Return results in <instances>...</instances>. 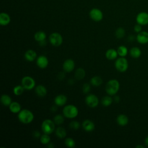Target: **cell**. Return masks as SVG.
<instances>
[{
	"label": "cell",
	"instance_id": "ffe728a7",
	"mask_svg": "<svg viewBox=\"0 0 148 148\" xmlns=\"http://www.w3.org/2000/svg\"><path fill=\"white\" fill-rule=\"evenodd\" d=\"M117 50L114 49H109L105 53V57L109 60H113L117 58L118 56Z\"/></svg>",
	"mask_w": 148,
	"mask_h": 148
},
{
	"label": "cell",
	"instance_id": "b9f144b4",
	"mask_svg": "<svg viewBox=\"0 0 148 148\" xmlns=\"http://www.w3.org/2000/svg\"><path fill=\"white\" fill-rule=\"evenodd\" d=\"M39 43L40 46H45L46 45V40H42V41H41V42H39Z\"/></svg>",
	"mask_w": 148,
	"mask_h": 148
},
{
	"label": "cell",
	"instance_id": "e0dca14e",
	"mask_svg": "<svg viewBox=\"0 0 148 148\" xmlns=\"http://www.w3.org/2000/svg\"><path fill=\"white\" fill-rule=\"evenodd\" d=\"M24 57L27 61L32 62V61H34V60H36L37 54L35 50L29 49V50H27L26 52L25 53Z\"/></svg>",
	"mask_w": 148,
	"mask_h": 148
},
{
	"label": "cell",
	"instance_id": "52a82bcc",
	"mask_svg": "<svg viewBox=\"0 0 148 148\" xmlns=\"http://www.w3.org/2000/svg\"><path fill=\"white\" fill-rule=\"evenodd\" d=\"M50 43L56 47L60 46L63 42V38L62 35L58 32H53L51 34L49 38Z\"/></svg>",
	"mask_w": 148,
	"mask_h": 148
},
{
	"label": "cell",
	"instance_id": "4316f807",
	"mask_svg": "<svg viewBox=\"0 0 148 148\" xmlns=\"http://www.w3.org/2000/svg\"><path fill=\"white\" fill-rule=\"evenodd\" d=\"M103 81H102V79L99 76H95L92 77H91V80H90V83L95 87H98L100 85L102 84Z\"/></svg>",
	"mask_w": 148,
	"mask_h": 148
},
{
	"label": "cell",
	"instance_id": "4dcf8cb0",
	"mask_svg": "<svg viewBox=\"0 0 148 148\" xmlns=\"http://www.w3.org/2000/svg\"><path fill=\"white\" fill-rule=\"evenodd\" d=\"M125 35V31L122 27H119L115 31V35L118 39H122Z\"/></svg>",
	"mask_w": 148,
	"mask_h": 148
},
{
	"label": "cell",
	"instance_id": "7402d4cb",
	"mask_svg": "<svg viewBox=\"0 0 148 148\" xmlns=\"http://www.w3.org/2000/svg\"><path fill=\"white\" fill-rule=\"evenodd\" d=\"M130 54L131 57L134 58H138L140 57L142 54L141 50L138 47H133L130 50Z\"/></svg>",
	"mask_w": 148,
	"mask_h": 148
},
{
	"label": "cell",
	"instance_id": "d6986e66",
	"mask_svg": "<svg viewBox=\"0 0 148 148\" xmlns=\"http://www.w3.org/2000/svg\"><path fill=\"white\" fill-rule=\"evenodd\" d=\"M10 16L5 12H2L0 14V24L2 26H5L8 25L10 22Z\"/></svg>",
	"mask_w": 148,
	"mask_h": 148
},
{
	"label": "cell",
	"instance_id": "ba28073f",
	"mask_svg": "<svg viewBox=\"0 0 148 148\" xmlns=\"http://www.w3.org/2000/svg\"><path fill=\"white\" fill-rule=\"evenodd\" d=\"M85 102L88 106L91 108H94L98 106L99 103V99L97 95L90 94L86 96Z\"/></svg>",
	"mask_w": 148,
	"mask_h": 148
},
{
	"label": "cell",
	"instance_id": "44dd1931",
	"mask_svg": "<svg viewBox=\"0 0 148 148\" xmlns=\"http://www.w3.org/2000/svg\"><path fill=\"white\" fill-rule=\"evenodd\" d=\"M9 107L10 112L13 113H18L21 110L20 104L16 101L12 102Z\"/></svg>",
	"mask_w": 148,
	"mask_h": 148
},
{
	"label": "cell",
	"instance_id": "f35d334b",
	"mask_svg": "<svg viewBox=\"0 0 148 148\" xmlns=\"http://www.w3.org/2000/svg\"><path fill=\"white\" fill-rule=\"evenodd\" d=\"M65 76V74H64V72H60V73L58 74V78L60 80H62V79L64 78Z\"/></svg>",
	"mask_w": 148,
	"mask_h": 148
},
{
	"label": "cell",
	"instance_id": "484cf974",
	"mask_svg": "<svg viewBox=\"0 0 148 148\" xmlns=\"http://www.w3.org/2000/svg\"><path fill=\"white\" fill-rule=\"evenodd\" d=\"M34 38L37 42H41L42 40H46V34L44 31H39L36 32L34 35Z\"/></svg>",
	"mask_w": 148,
	"mask_h": 148
},
{
	"label": "cell",
	"instance_id": "e575fe53",
	"mask_svg": "<svg viewBox=\"0 0 148 148\" xmlns=\"http://www.w3.org/2000/svg\"><path fill=\"white\" fill-rule=\"evenodd\" d=\"M69 126L70 128L73 130H77L80 128V124L77 121H72L69 123Z\"/></svg>",
	"mask_w": 148,
	"mask_h": 148
},
{
	"label": "cell",
	"instance_id": "ac0fdd59",
	"mask_svg": "<svg viewBox=\"0 0 148 148\" xmlns=\"http://www.w3.org/2000/svg\"><path fill=\"white\" fill-rule=\"evenodd\" d=\"M35 91L36 94L39 97H44L46 95L47 92L46 87L42 84L37 86L35 88Z\"/></svg>",
	"mask_w": 148,
	"mask_h": 148
},
{
	"label": "cell",
	"instance_id": "8fae6325",
	"mask_svg": "<svg viewBox=\"0 0 148 148\" xmlns=\"http://www.w3.org/2000/svg\"><path fill=\"white\" fill-rule=\"evenodd\" d=\"M36 63L37 66L41 68V69H45L46 68L49 64V60L46 56L44 55L39 56L37 57L36 60Z\"/></svg>",
	"mask_w": 148,
	"mask_h": 148
},
{
	"label": "cell",
	"instance_id": "1f68e13d",
	"mask_svg": "<svg viewBox=\"0 0 148 148\" xmlns=\"http://www.w3.org/2000/svg\"><path fill=\"white\" fill-rule=\"evenodd\" d=\"M64 116L62 114H57L53 118V121L56 125L62 124L64 121Z\"/></svg>",
	"mask_w": 148,
	"mask_h": 148
},
{
	"label": "cell",
	"instance_id": "8992f818",
	"mask_svg": "<svg viewBox=\"0 0 148 148\" xmlns=\"http://www.w3.org/2000/svg\"><path fill=\"white\" fill-rule=\"evenodd\" d=\"M21 85L25 90H31L35 87V81L33 77L29 76H25L21 79Z\"/></svg>",
	"mask_w": 148,
	"mask_h": 148
},
{
	"label": "cell",
	"instance_id": "7a4b0ae2",
	"mask_svg": "<svg viewBox=\"0 0 148 148\" xmlns=\"http://www.w3.org/2000/svg\"><path fill=\"white\" fill-rule=\"evenodd\" d=\"M120 89V83L116 79H111L108 82L105 86V91L110 96L116 95Z\"/></svg>",
	"mask_w": 148,
	"mask_h": 148
},
{
	"label": "cell",
	"instance_id": "60d3db41",
	"mask_svg": "<svg viewBox=\"0 0 148 148\" xmlns=\"http://www.w3.org/2000/svg\"><path fill=\"white\" fill-rule=\"evenodd\" d=\"M50 110L52 111V112H55V111H56L57 110V105H53V106H52L51 107V108H50Z\"/></svg>",
	"mask_w": 148,
	"mask_h": 148
},
{
	"label": "cell",
	"instance_id": "ab89813d",
	"mask_svg": "<svg viewBox=\"0 0 148 148\" xmlns=\"http://www.w3.org/2000/svg\"><path fill=\"white\" fill-rule=\"evenodd\" d=\"M113 101H114L115 102H116V103L119 102V101H120V100L119 96V95H114V97H113Z\"/></svg>",
	"mask_w": 148,
	"mask_h": 148
},
{
	"label": "cell",
	"instance_id": "836d02e7",
	"mask_svg": "<svg viewBox=\"0 0 148 148\" xmlns=\"http://www.w3.org/2000/svg\"><path fill=\"white\" fill-rule=\"evenodd\" d=\"M65 145L68 147H74L75 146V142L72 138H67L65 140Z\"/></svg>",
	"mask_w": 148,
	"mask_h": 148
},
{
	"label": "cell",
	"instance_id": "74e56055",
	"mask_svg": "<svg viewBox=\"0 0 148 148\" xmlns=\"http://www.w3.org/2000/svg\"><path fill=\"white\" fill-rule=\"evenodd\" d=\"M33 136H34V138H40V136H41V135H40V133L38 131H34V132H33Z\"/></svg>",
	"mask_w": 148,
	"mask_h": 148
},
{
	"label": "cell",
	"instance_id": "f6af8a7d",
	"mask_svg": "<svg viewBox=\"0 0 148 148\" xmlns=\"http://www.w3.org/2000/svg\"><path fill=\"white\" fill-rule=\"evenodd\" d=\"M47 147H49L53 148V147H54V145L53 143H52V142H50L49 143H48V144L47 145Z\"/></svg>",
	"mask_w": 148,
	"mask_h": 148
},
{
	"label": "cell",
	"instance_id": "d6a6232c",
	"mask_svg": "<svg viewBox=\"0 0 148 148\" xmlns=\"http://www.w3.org/2000/svg\"><path fill=\"white\" fill-rule=\"evenodd\" d=\"M40 142L43 145H47L48 143L50 142V137L49 134H44L42 135L40 137Z\"/></svg>",
	"mask_w": 148,
	"mask_h": 148
},
{
	"label": "cell",
	"instance_id": "f546056e",
	"mask_svg": "<svg viewBox=\"0 0 148 148\" xmlns=\"http://www.w3.org/2000/svg\"><path fill=\"white\" fill-rule=\"evenodd\" d=\"M24 90H25L24 88L23 87V86L21 84L17 85L14 87V88L13 89V92L14 94H15L16 95H20L23 93Z\"/></svg>",
	"mask_w": 148,
	"mask_h": 148
},
{
	"label": "cell",
	"instance_id": "ee69618b",
	"mask_svg": "<svg viewBox=\"0 0 148 148\" xmlns=\"http://www.w3.org/2000/svg\"><path fill=\"white\" fill-rule=\"evenodd\" d=\"M144 143H145V146L148 147V135L145 138V140H144Z\"/></svg>",
	"mask_w": 148,
	"mask_h": 148
},
{
	"label": "cell",
	"instance_id": "f1b7e54d",
	"mask_svg": "<svg viewBox=\"0 0 148 148\" xmlns=\"http://www.w3.org/2000/svg\"><path fill=\"white\" fill-rule=\"evenodd\" d=\"M113 101V99L110 96H104L101 99V104L105 107H108L112 103Z\"/></svg>",
	"mask_w": 148,
	"mask_h": 148
},
{
	"label": "cell",
	"instance_id": "bcb514c9",
	"mask_svg": "<svg viewBox=\"0 0 148 148\" xmlns=\"http://www.w3.org/2000/svg\"><path fill=\"white\" fill-rule=\"evenodd\" d=\"M136 148H145V146H143L142 145H138L136 146Z\"/></svg>",
	"mask_w": 148,
	"mask_h": 148
},
{
	"label": "cell",
	"instance_id": "277c9868",
	"mask_svg": "<svg viewBox=\"0 0 148 148\" xmlns=\"http://www.w3.org/2000/svg\"><path fill=\"white\" fill-rule=\"evenodd\" d=\"M114 66L119 72H124L128 69V62L125 57H120L116 59L114 62Z\"/></svg>",
	"mask_w": 148,
	"mask_h": 148
},
{
	"label": "cell",
	"instance_id": "6da1fadb",
	"mask_svg": "<svg viewBox=\"0 0 148 148\" xmlns=\"http://www.w3.org/2000/svg\"><path fill=\"white\" fill-rule=\"evenodd\" d=\"M19 121L25 124L31 123L34 119L33 113L27 109H24L20 110L17 115Z\"/></svg>",
	"mask_w": 148,
	"mask_h": 148
},
{
	"label": "cell",
	"instance_id": "9a60e30c",
	"mask_svg": "<svg viewBox=\"0 0 148 148\" xmlns=\"http://www.w3.org/2000/svg\"><path fill=\"white\" fill-rule=\"evenodd\" d=\"M116 121L120 126L124 127L128 124L129 119L127 115L124 114H120L117 116Z\"/></svg>",
	"mask_w": 148,
	"mask_h": 148
},
{
	"label": "cell",
	"instance_id": "7c38bea8",
	"mask_svg": "<svg viewBox=\"0 0 148 148\" xmlns=\"http://www.w3.org/2000/svg\"><path fill=\"white\" fill-rule=\"evenodd\" d=\"M136 39L137 42L142 45H145L148 43V32L142 31L138 33Z\"/></svg>",
	"mask_w": 148,
	"mask_h": 148
},
{
	"label": "cell",
	"instance_id": "7bdbcfd3",
	"mask_svg": "<svg viewBox=\"0 0 148 148\" xmlns=\"http://www.w3.org/2000/svg\"><path fill=\"white\" fill-rule=\"evenodd\" d=\"M134 39H135V36H134V35H130V36H128V39L130 41H133V40H134Z\"/></svg>",
	"mask_w": 148,
	"mask_h": 148
},
{
	"label": "cell",
	"instance_id": "4fadbf2b",
	"mask_svg": "<svg viewBox=\"0 0 148 148\" xmlns=\"http://www.w3.org/2000/svg\"><path fill=\"white\" fill-rule=\"evenodd\" d=\"M75 66V63L72 59L68 58L65 60L62 64V68L64 71L66 72H72Z\"/></svg>",
	"mask_w": 148,
	"mask_h": 148
},
{
	"label": "cell",
	"instance_id": "cb8c5ba5",
	"mask_svg": "<svg viewBox=\"0 0 148 148\" xmlns=\"http://www.w3.org/2000/svg\"><path fill=\"white\" fill-rule=\"evenodd\" d=\"M56 135L60 139L64 138L66 135V131L62 127H58L56 130Z\"/></svg>",
	"mask_w": 148,
	"mask_h": 148
},
{
	"label": "cell",
	"instance_id": "8d00e7d4",
	"mask_svg": "<svg viewBox=\"0 0 148 148\" xmlns=\"http://www.w3.org/2000/svg\"><path fill=\"white\" fill-rule=\"evenodd\" d=\"M142 26L141 25L139 24H136V25H135L134 27V30L135 32H136L137 34L141 32L142 31Z\"/></svg>",
	"mask_w": 148,
	"mask_h": 148
},
{
	"label": "cell",
	"instance_id": "5b68a950",
	"mask_svg": "<svg viewBox=\"0 0 148 148\" xmlns=\"http://www.w3.org/2000/svg\"><path fill=\"white\" fill-rule=\"evenodd\" d=\"M55 123L54 121L51 120L50 119H46L45 120L41 125V128L42 131L44 134H52L55 130Z\"/></svg>",
	"mask_w": 148,
	"mask_h": 148
},
{
	"label": "cell",
	"instance_id": "3957f363",
	"mask_svg": "<svg viewBox=\"0 0 148 148\" xmlns=\"http://www.w3.org/2000/svg\"><path fill=\"white\" fill-rule=\"evenodd\" d=\"M62 113L65 117L68 119H74L77 116L79 110L75 105L70 104L64 107Z\"/></svg>",
	"mask_w": 148,
	"mask_h": 148
},
{
	"label": "cell",
	"instance_id": "7dc6e473",
	"mask_svg": "<svg viewBox=\"0 0 148 148\" xmlns=\"http://www.w3.org/2000/svg\"><path fill=\"white\" fill-rule=\"evenodd\" d=\"M74 81L73 80V79H69V80H68V83H69V84H72L73 83H74Z\"/></svg>",
	"mask_w": 148,
	"mask_h": 148
},
{
	"label": "cell",
	"instance_id": "603a6c76",
	"mask_svg": "<svg viewBox=\"0 0 148 148\" xmlns=\"http://www.w3.org/2000/svg\"><path fill=\"white\" fill-rule=\"evenodd\" d=\"M1 102L3 105L5 106H9L12 102V101L11 97L9 95L3 94L1 97Z\"/></svg>",
	"mask_w": 148,
	"mask_h": 148
},
{
	"label": "cell",
	"instance_id": "83f0119b",
	"mask_svg": "<svg viewBox=\"0 0 148 148\" xmlns=\"http://www.w3.org/2000/svg\"><path fill=\"white\" fill-rule=\"evenodd\" d=\"M117 51L118 55L120 57H125L128 53V50L127 47L124 45L120 46L117 48Z\"/></svg>",
	"mask_w": 148,
	"mask_h": 148
},
{
	"label": "cell",
	"instance_id": "d4e9b609",
	"mask_svg": "<svg viewBox=\"0 0 148 148\" xmlns=\"http://www.w3.org/2000/svg\"><path fill=\"white\" fill-rule=\"evenodd\" d=\"M86 75V72L82 68H77L75 72V77L77 80H82Z\"/></svg>",
	"mask_w": 148,
	"mask_h": 148
},
{
	"label": "cell",
	"instance_id": "9c48e42d",
	"mask_svg": "<svg viewBox=\"0 0 148 148\" xmlns=\"http://www.w3.org/2000/svg\"><path fill=\"white\" fill-rule=\"evenodd\" d=\"M89 15L90 18L94 20V21H100L102 20L103 15L102 12L97 8L92 9L89 13Z\"/></svg>",
	"mask_w": 148,
	"mask_h": 148
},
{
	"label": "cell",
	"instance_id": "5bb4252c",
	"mask_svg": "<svg viewBox=\"0 0 148 148\" xmlns=\"http://www.w3.org/2000/svg\"><path fill=\"white\" fill-rule=\"evenodd\" d=\"M54 103L58 106H62L67 102V97L64 94H60L57 95L54 98Z\"/></svg>",
	"mask_w": 148,
	"mask_h": 148
},
{
	"label": "cell",
	"instance_id": "d590c367",
	"mask_svg": "<svg viewBox=\"0 0 148 148\" xmlns=\"http://www.w3.org/2000/svg\"><path fill=\"white\" fill-rule=\"evenodd\" d=\"M91 90V86L88 83H84L82 86V91L84 94H88Z\"/></svg>",
	"mask_w": 148,
	"mask_h": 148
},
{
	"label": "cell",
	"instance_id": "30bf717a",
	"mask_svg": "<svg viewBox=\"0 0 148 148\" xmlns=\"http://www.w3.org/2000/svg\"><path fill=\"white\" fill-rule=\"evenodd\" d=\"M136 21L141 25L148 24V13L146 12H140L136 16Z\"/></svg>",
	"mask_w": 148,
	"mask_h": 148
},
{
	"label": "cell",
	"instance_id": "2e32d148",
	"mask_svg": "<svg viewBox=\"0 0 148 148\" xmlns=\"http://www.w3.org/2000/svg\"><path fill=\"white\" fill-rule=\"evenodd\" d=\"M82 127L84 131L91 132L95 129V124L91 120L86 119L82 123Z\"/></svg>",
	"mask_w": 148,
	"mask_h": 148
}]
</instances>
